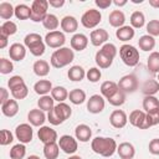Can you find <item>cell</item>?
Instances as JSON below:
<instances>
[{
	"label": "cell",
	"instance_id": "cell-32",
	"mask_svg": "<svg viewBox=\"0 0 159 159\" xmlns=\"http://www.w3.org/2000/svg\"><path fill=\"white\" fill-rule=\"evenodd\" d=\"M138 45H139V48L143 51H152L155 46V40L150 35H143L139 37Z\"/></svg>",
	"mask_w": 159,
	"mask_h": 159
},
{
	"label": "cell",
	"instance_id": "cell-2",
	"mask_svg": "<svg viewBox=\"0 0 159 159\" xmlns=\"http://www.w3.org/2000/svg\"><path fill=\"white\" fill-rule=\"evenodd\" d=\"M72 114V109L71 107L65 103L61 102L58 104H56L53 107V109H51L47 114V120L52 124V125H58L61 123H63L66 119H68Z\"/></svg>",
	"mask_w": 159,
	"mask_h": 159
},
{
	"label": "cell",
	"instance_id": "cell-11",
	"mask_svg": "<svg viewBox=\"0 0 159 159\" xmlns=\"http://www.w3.org/2000/svg\"><path fill=\"white\" fill-rule=\"evenodd\" d=\"M66 37L63 35V32L61 31H50L48 34H46L45 36V42L47 46L52 47V48H61V46L65 43Z\"/></svg>",
	"mask_w": 159,
	"mask_h": 159
},
{
	"label": "cell",
	"instance_id": "cell-44",
	"mask_svg": "<svg viewBox=\"0 0 159 159\" xmlns=\"http://www.w3.org/2000/svg\"><path fill=\"white\" fill-rule=\"evenodd\" d=\"M25 154H26V148L22 143H19L10 149V158L11 159H22L25 157Z\"/></svg>",
	"mask_w": 159,
	"mask_h": 159
},
{
	"label": "cell",
	"instance_id": "cell-17",
	"mask_svg": "<svg viewBox=\"0 0 159 159\" xmlns=\"http://www.w3.org/2000/svg\"><path fill=\"white\" fill-rule=\"evenodd\" d=\"M89 37H91V42L93 46H101V45L106 43L109 35L104 29H97V30H93L91 32Z\"/></svg>",
	"mask_w": 159,
	"mask_h": 159
},
{
	"label": "cell",
	"instance_id": "cell-22",
	"mask_svg": "<svg viewBox=\"0 0 159 159\" xmlns=\"http://www.w3.org/2000/svg\"><path fill=\"white\" fill-rule=\"evenodd\" d=\"M118 91H119L118 84H117L116 82H113V81H106V82H103V83L101 84V93H102V96H104L107 99L111 98L112 96H114Z\"/></svg>",
	"mask_w": 159,
	"mask_h": 159
},
{
	"label": "cell",
	"instance_id": "cell-18",
	"mask_svg": "<svg viewBox=\"0 0 159 159\" xmlns=\"http://www.w3.org/2000/svg\"><path fill=\"white\" fill-rule=\"evenodd\" d=\"M117 152L118 155L122 159H133L134 154H135V149L133 147V144L128 143V142H123L117 147Z\"/></svg>",
	"mask_w": 159,
	"mask_h": 159
},
{
	"label": "cell",
	"instance_id": "cell-49",
	"mask_svg": "<svg viewBox=\"0 0 159 159\" xmlns=\"http://www.w3.org/2000/svg\"><path fill=\"white\" fill-rule=\"evenodd\" d=\"M147 31L150 36H159V20H150L147 24Z\"/></svg>",
	"mask_w": 159,
	"mask_h": 159
},
{
	"label": "cell",
	"instance_id": "cell-13",
	"mask_svg": "<svg viewBox=\"0 0 159 159\" xmlns=\"http://www.w3.org/2000/svg\"><path fill=\"white\" fill-rule=\"evenodd\" d=\"M87 109L89 113L97 114L101 113L104 109V99L102 96L99 94H93L89 97L88 102H87Z\"/></svg>",
	"mask_w": 159,
	"mask_h": 159
},
{
	"label": "cell",
	"instance_id": "cell-59",
	"mask_svg": "<svg viewBox=\"0 0 159 159\" xmlns=\"http://www.w3.org/2000/svg\"><path fill=\"white\" fill-rule=\"evenodd\" d=\"M149 5L155 9H159V0H149Z\"/></svg>",
	"mask_w": 159,
	"mask_h": 159
},
{
	"label": "cell",
	"instance_id": "cell-55",
	"mask_svg": "<svg viewBox=\"0 0 159 159\" xmlns=\"http://www.w3.org/2000/svg\"><path fill=\"white\" fill-rule=\"evenodd\" d=\"M0 92H1V97H0V103L1 104H4L5 102H7L10 98H9V93H7V89L6 88H4V87H1L0 88Z\"/></svg>",
	"mask_w": 159,
	"mask_h": 159
},
{
	"label": "cell",
	"instance_id": "cell-53",
	"mask_svg": "<svg viewBox=\"0 0 159 159\" xmlns=\"http://www.w3.org/2000/svg\"><path fill=\"white\" fill-rule=\"evenodd\" d=\"M149 152L154 155H159V138H154L149 143Z\"/></svg>",
	"mask_w": 159,
	"mask_h": 159
},
{
	"label": "cell",
	"instance_id": "cell-7",
	"mask_svg": "<svg viewBox=\"0 0 159 159\" xmlns=\"http://www.w3.org/2000/svg\"><path fill=\"white\" fill-rule=\"evenodd\" d=\"M48 1L47 0H34L31 4V20L35 22L43 21L47 16Z\"/></svg>",
	"mask_w": 159,
	"mask_h": 159
},
{
	"label": "cell",
	"instance_id": "cell-56",
	"mask_svg": "<svg viewBox=\"0 0 159 159\" xmlns=\"http://www.w3.org/2000/svg\"><path fill=\"white\" fill-rule=\"evenodd\" d=\"M63 4H65V0H48V5L53 7H61L63 6Z\"/></svg>",
	"mask_w": 159,
	"mask_h": 159
},
{
	"label": "cell",
	"instance_id": "cell-34",
	"mask_svg": "<svg viewBox=\"0 0 159 159\" xmlns=\"http://www.w3.org/2000/svg\"><path fill=\"white\" fill-rule=\"evenodd\" d=\"M159 108V99L154 96H145L143 99V109L147 113H150Z\"/></svg>",
	"mask_w": 159,
	"mask_h": 159
},
{
	"label": "cell",
	"instance_id": "cell-15",
	"mask_svg": "<svg viewBox=\"0 0 159 159\" xmlns=\"http://www.w3.org/2000/svg\"><path fill=\"white\" fill-rule=\"evenodd\" d=\"M37 135H39V139L43 143V144H48V143H53L57 140V133L55 129L50 128V127H46V125H42L39 132H37Z\"/></svg>",
	"mask_w": 159,
	"mask_h": 159
},
{
	"label": "cell",
	"instance_id": "cell-26",
	"mask_svg": "<svg viewBox=\"0 0 159 159\" xmlns=\"http://www.w3.org/2000/svg\"><path fill=\"white\" fill-rule=\"evenodd\" d=\"M108 21H109L111 26L119 29L123 26V24L125 21V16L120 10H113L108 16Z\"/></svg>",
	"mask_w": 159,
	"mask_h": 159
},
{
	"label": "cell",
	"instance_id": "cell-30",
	"mask_svg": "<svg viewBox=\"0 0 159 159\" xmlns=\"http://www.w3.org/2000/svg\"><path fill=\"white\" fill-rule=\"evenodd\" d=\"M60 153V147L56 142L43 145V155L46 159H57Z\"/></svg>",
	"mask_w": 159,
	"mask_h": 159
},
{
	"label": "cell",
	"instance_id": "cell-46",
	"mask_svg": "<svg viewBox=\"0 0 159 159\" xmlns=\"http://www.w3.org/2000/svg\"><path fill=\"white\" fill-rule=\"evenodd\" d=\"M27 93H29V89H27V86L25 83H22V84L11 89V94L15 99H24L27 96Z\"/></svg>",
	"mask_w": 159,
	"mask_h": 159
},
{
	"label": "cell",
	"instance_id": "cell-48",
	"mask_svg": "<svg viewBox=\"0 0 159 159\" xmlns=\"http://www.w3.org/2000/svg\"><path fill=\"white\" fill-rule=\"evenodd\" d=\"M101 76H102L101 70H98L97 67H92V68H89V70L86 72V77H87V80H88L89 82H92V83L98 82V81L101 80Z\"/></svg>",
	"mask_w": 159,
	"mask_h": 159
},
{
	"label": "cell",
	"instance_id": "cell-16",
	"mask_svg": "<svg viewBox=\"0 0 159 159\" xmlns=\"http://www.w3.org/2000/svg\"><path fill=\"white\" fill-rule=\"evenodd\" d=\"M9 56L14 61H22L26 56V48L22 43H12L9 48Z\"/></svg>",
	"mask_w": 159,
	"mask_h": 159
},
{
	"label": "cell",
	"instance_id": "cell-58",
	"mask_svg": "<svg viewBox=\"0 0 159 159\" xmlns=\"http://www.w3.org/2000/svg\"><path fill=\"white\" fill-rule=\"evenodd\" d=\"M113 4L117 5V6H124L127 4V0H114Z\"/></svg>",
	"mask_w": 159,
	"mask_h": 159
},
{
	"label": "cell",
	"instance_id": "cell-23",
	"mask_svg": "<svg viewBox=\"0 0 159 159\" xmlns=\"http://www.w3.org/2000/svg\"><path fill=\"white\" fill-rule=\"evenodd\" d=\"M77 27H78V22L76 20V17H73V16L67 15L61 20V29L65 32H68V34L75 32L77 30Z\"/></svg>",
	"mask_w": 159,
	"mask_h": 159
},
{
	"label": "cell",
	"instance_id": "cell-38",
	"mask_svg": "<svg viewBox=\"0 0 159 159\" xmlns=\"http://www.w3.org/2000/svg\"><path fill=\"white\" fill-rule=\"evenodd\" d=\"M15 16L19 20H27L31 17V7L26 4H19L15 7Z\"/></svg>",
	"mask_w": 159,
	"mask_h": 159
},
{
	"label": "cell",
	"instance_id": "cell-61",
	"mask_svg": "<svg viewBox=\"0 0 159 159\" xmlns=\"http://www.w3.org/2000/svg\"><path fill=\"white\" fill-rule=\"evenodd\" d=\"M132 2H134V4H142L143 2V0H130Z\"/></svg>",
	"mask_w": 159,
	"mask_h": 159
},
{
	"label": "cell",
	"instance_id": "cell-3",
	"mask_svg": "<svg viewBox=\"0 0 159 159\" xmlns=\"http://www.w3.org/2000/svg\"><path fill=\"white\" fill-rule=\"evenodd\" d=\"M117 55V47L113 43H104L102 48L96 53V63L99 66V68H108L113 58Z\"/></svg>",
	"mask_w": 159,
	"mask_h": 159
},
{
	"label": "cell",
	"instance_id": "cell-21",
	"mask_svg": "<svg viewBox=\"0 0 159 159\" xmlns=\"http://www.w3.org/2000/svg\"><path fill=\"white\" fill-rule=\"evenodd\" d=\"M75 135H76V138H77L80 142L86 143V142H88V140L91 139V137H92V130H91V128H89L87 124H80V125H77L76 129H75Z\"/></svg>",
	"mask_w": 159,
	"mask_h": 159
},
{
	"label": "cell",
	"instance_id": "cell-41",
	"mask_svg": "<svg viewBox=\"0 0 159 159\" xmlns=\"http://www.w3.org/2000/svg\"><path fill=\"white\" fill-rule=\"evenodd\" d=\"M15 15V7H12V5L10 2H1L0 4V17L2 20H9L11 19V16Z\"/></svg>",
	"mask_w": 159,
	"mask_h": 159
},
{
	"label": "cell",
	"instance_id": "cell-20",
	"mask_svg": "<svg viewBox=\"0 0 159 159\" xmlns=\"http://www.w3.org/2000/svg\"><path fill=\"white\" fill-rule=\"evenodd\" d=\"M88 45V39L83 34H76L71 39V47L76 51H83Z\"/></svg>",
	"mask_w": 159,
	"mask_h": 159
},
{
	"label": "cell",
	"instance_id": "cell-1",
	"mask_svg": "<svg viewBox=\"0 0 159 159\" xmlns=\"http://www.w3.org/2000/svg\"><path fill=\"white\" fill-rule=\"evenodd\" d=\"M91 148L96 154L108 158V157H112L117 150V143L113 138L96 137L91 143Z\"/></svg>",
	"mask_w": 159,
	"mask_h": 159
},
{
	"label": "cell",
	"instance_id": "cell-60",
	"mask_svg": "<svg viewBox=\"0 0 159 159\" xmlns=\"http://www.w3.org/2000/svg\"><path fill=\"white\" fill-rule=\"evenodd\" d=\"M68 159H82L80 155H72V157H70Z\"/></svg>",
	"mask_w": 159,
	"mask_h": 159
},
{
	"label": "cell",
	"instance_id": "cell-63",
	"mask_svg": "<svg viewBox=\"0 0 159 159\" xmlns=\"http://www.w3.org/2000/svg\"><path fill=\"white\" fill-rule=\"evenodd\" d=\"M157 80H158V82H159V73H158V78H157Z\"/></svg>",
	"mask_w": 159,
	"mask_h": 159
},
{
	"label": "cell",
	"instance_id": "cell-29",
	"mask_svg": "<svg viewBox=\"0 0 159 159\" xmlns=\"http://www.w3.org/2000/svg\"><path fill=\"white\" fill-rule=\"evenodd\" d=\"M142 92L145 96H154L157 92H159V82L157 80H148L142 86Z\"/></svg>",
	"mask_w": 159,
	"mask_h": 159
},
{
	"label": "cell",
	"instance_id": "cell-12",
	"mask_svg": "<svg viewBox=\"0 0 159 159\" xmlns=\"http://www.w3.org/2000/svg\"><path fill=\"white\" fill-rule=\"evenodd\" d=\"M58 147L66 153V154H73L78 149L77 140L71 135H62L58 139Z\"/></svg>",
	"mask_w": 159,
	"mask_h": 159
},
{
	"label": "cell",
	"instance_id": "cell-39",
	"mask_svg": "<svg viewBox=\"0 0 159 159\" xmlns=\"http://www.w3.org/2000/svg\"><path fill=\"white\" fill-rule=\"evenodd\" d=\"M51 97H52L55 101H57L58 103H61V102H65V101L67 99L68 92H67V89H66L65 87L57 86V87L52 88V91H51Z\"/></svg>",
	"mask_w": 159,
	"mask_h": 159
},
{
	"label": "cell",
	"instance_id": "cell-24",
	"mask_svg": "<svg viewBox=\"0 0 159 159\" xmlns=\"http://www.w3.org/2000/svg\"><path fill=\"white\" fill-rule=\"evenodd\" d=\"M1 112L6 117H14L19 112V104L15 99H9L4 104H1Z\"/></svg>",
	"mask_w": 159,
	"mask_h": 159
},
{
	"label": "cell",
	"instance_id": "cell-6",
	"mask_svg": "<svg viewBox=\"0 0 159 159\" xmlns=\"http://www.w3.org/2000/svg\"><path fill=\"white\" fill-rule=\"evenodd\" d=\"M119 55L124 65L134 67L139 62V51L132 45H123L119 48Z\"/></svg>",
	"mask_w": 159,
	"mask_h": 159
},
{
	"label": "cell",
	"instance_id": "cell-51",
	"mask_svg": "<svg viewBox=\"0 0 159 159\" xmlns=\"http://www.w3.org/2000/svg\"><path fill=\"white\" fill-rule=\"evenodd\" d=\"M12 140H14V137H12L11 132L7 130V129H2L1 133H0V144L1 145H7V144L12 143Z\"/></svg>",
	"mask_w": 159,
	"mask_h": 159
},
{
	"label": "cell",
	"instance_id": "cell-5",
	"mask_svg": "<svg viewBox=\"0 0 159 159\" xmlns=\"http://www.w3.org/2000/svg\"><path fill=\"white\" fill-rule=\"evenodd\" d=\"M24 42L34 56H42L45 53V43L39 34H27L24 39Z\"/></svg>",
	"mask_w": 159,
	"mask_h": 159
},
{
	"label": "cell",
	"instance_id": "cell-10",
	"mask_svg": "<svg viewBox=\"0 0 159 159\" xmlns=\"http://www.w3.org/2000/svg\"><path fill=\"white\" fill-rule=\"evenodd\" d=\"M15 135L16 138L20 140V143L22 144H26V143H30L32 140V135H34V132H32V128L30 124L27 123H21L16 127L15 129Z\"/></svg>",
	"mask_w": 159,
	"mask_h": 159
},
{
	"label": "cell",
	"instance_id": "cell-42",
	"mask_svg": "<svg viewBox=\"0 0 159 159\" xmlns=\"http://www.w3.org/2000/svg\"><path fill=\"white\" fill-rule=\"evenodd\" d=\"M145 24V17L142 11H134L130 15V25L133 29H140Z\"/></svg>",
	"mask_w": 159,
	"mask_h": 159
},
{
	"label": "cell",
	"instance_id": "cell-45",
	"mask_svg": "<svg viewBox=\"0 0 159 159\" xmlns=\"http://www.w3.org/2000/svg\"><path fill=\"white\" fill-rule=\"evenodd\" d=\"M16 31H17L16 24L12 22V21H10V20H9V21H5V22L0 26V34L6 35L7 37L11 36V35H14V34H16Z\"/></svg>",
	"mask_w": 159,
	"mask_h": 159
},
{
	"label": "cell",
	"instance_id": "cell-54",
	"mask_svg": "<svg viewBox=\"0 0 159 159\" xmlns=\"http://www.w3.org/2000/svg\"><path fill=\"white\" fill-rule=\"evenodd\" d=\"M112 0H96L94 1V4L99 7V9H107V7H109L111 5H112Z\"/></svg>",
	"mask_w": 159,
	"mask_h": 159
},
{
	"label": "cell",
	"instance_id": "cell-33",
	"mask_svg": "<svg viewBox=\"0 0 159 159\" xmlns=\"http://www.w3.org/2000/svg\"><path fill=\"white\" fill-rule=\"evenodd\" d=\"M67 76H68V78H70L71 81L78 82V81H82V80L84 78V76H86V72H84L83 67H81V66L76 65V66H72V67L68 70V72H67Z\"/></svg>",
	"mask_w": 159,
	"mask_h": 159
},
{
	"label": "cell",
	"instance_id": "cell-62",
	"mask_svg": "<svg viewBox=\"0 0 159 159\" xmlns=\"http://www.w3.org/2000/svg\"><path fill=\"white\" fill-rule=\"evenodd\" d=\"M27 159H40V157H37V155H30Z\"/></svg>",
	"mask_w": 159,
	"mask_h": 159
},
{
	"label": "cell",
	"instance_id": "cell-43",
	"mask_svg": "<svg viewBox=\"0 0 159 159\" xmlns=\"http://www.w3.org/2000/svg\"><path fill=\"white\" fill-rule=\"evenodd\" d=\"M42 25H43V27L47 29V30L56 31V29H57L58 25H60V21H58V19H57L56 15H53V14H47V16L45 17V20L42 21Z\"/></svg>",
	"mask_w": 159,
	"mask_h": 159
},
{
	"label": "cell",
	"instance_id": "cell-36",
	"mask_svg": "<svg viewBox=\"0 0 159 159\" xmlns=\"http://www.w3.org/2000/svg\"><path fill=\"white\" fill-rule=\"evenodd\" d=\"M68 98L73 104H82L86 101V92L80 88H75L68 93Z\"/></svg>",
	"mask_w": 159,
	"mask_h": 159
},
{
	"label": "cell",
	"instance_id": "cell-37",
	"mask_svg": "<svg viewBox=\"0 0 159 159\" xmlns=\"http://www.w3.org/2000/svg\"><path fill=\"white\" fill-rule=\"evenodd\" d=\"M159 123V108L150 112V113H147L145 116V120H144V124L142 127V129H148L153 125H157Z\"/></svg>",
	"mask_w": 159,
	"mask_h": 159
},
{
	"label": "cell",
	"instance_id": "cell-9",
	"mask_svg": "<svg viewBox=\"0 0 159 159\" xmlns=\"http://www.w3.org/2000/svg\"><path fill=\"white\" fill-rule=\"evenodd\" d=\"M118 88L123 93H133L138 89V80L134 75H125L118 82Z\"/></svg>",
	"mask_w": 159,
	"mask_h": 159
},
{
	"label": "cell",
	"instance_id": "cell-40",
	"mask_svg": "<svg viewBox=\"0 0 159 159\" xmlns=\"http://www.w3.org/2000/svg\"><path fill=\"white\" fill-rule=\"evenodd\" d=\"M53 102H55V99L51 97V96H41L40 97V99L37 101V106H39V108L41 109V111H47V112H50L51 109H53V107H55V104H53Z\"/></svg>",
	"mask_w": 159,
	"mask_h": 159
},
{
	"label": "cell",
	"instance_id": "cell-25",
	"mask_svg": "<svg viewBox=\"0 0 159 159\" xmlns=\"http://www.w3.org/2000/svg\"><path fill=\"white\" fill-rule=\"evenodd\" d=\"M145 116L147 113H144L143 111H139V109H135L130 114H129V123L139 129H142L143 124H144V120H145Z\"/></svg>",
	"mask_w": 159,
	"mask_h": 159
},
{
	"label": "cell",
	"instance_id": "cell-35",
	"mask_svg": "<svg viewBox=\"0 0 159 159\" xmlns=\"http://www.w3.org/2000/svg\"><path fill=\"white\" fill-rule=\"evenodd\" d=\"M147 66H148V70L150 71V73H154V75L159 73V52L154 51L149 55Z\"/></svg>",
	"mask_w": 159,
	"mask_h": 159
},
{
	"label": "cell",
	"instance_id": "cell-14",
	"mask_svg": "<svg viewBox=\"0 0 159 159\" xmlns=\"http://www.w3.org/2000/svg\"><path fill=\"white\" fill-rule=\"evenodd\" d=\"M109 122H111L112 127L120 129V128H123V127L127 124L128 117H127V114H125L124 111H122V109H116V111H113V112L111 113V116H109Z\"/></svg>",
	"mask_w": 159,
	"mask_h": 159
},
{
	"label": "cell",
	"instance_id": "cell-28",
	"mask_svg": "<svg viewBox=\"0 0 159 159\" xmlns=\"http://www.w3.org/2000/svg\"><path fill=\"white\" fill-rule=\"evenodd\" d=\"M34 89L40 96H46L48 92L52 91V83L48 80H40L34 84Z\"/></svg>",
	"mask_w": 159,
	"mask_h": 159
},
{
	"label": "cell",
	"instance_id": "cell-50",
	"mask_svg": "<svg viewBox=\"0 0 159 159\" xmlns=\"http://www.w3.org/2000/svg\"><path fill=\"white\" fill-rule=\"evenodd\" d=\"M14 71V65L10 60L6 58H0V72L2 75H7Z\"/></svg>",
	"mask_w": 159,
	"mask_h": 159
},
{
	"label": "cell",
	"instance_id": "cell-47",
	"mask_svg": "<svg viewBox=\"0 0 159 159\" xmlns=\"http://www.w3.org/2000/svg\"><path fill=\"white\" fill-rule=\"evenodd\" d=\"M107 101H108L109 104H112V106H116V107L122 106V104L125 102V93H123V92L119 89L114 96H112V97L108 98Z\"/></svg>",
	"mask_w": 159,
	"mask_h": 159
},
{
	"label": "cell",
	"instance_id": "cell-52",
	"mask_svg": "<svg viewBox=\"0 0 159 159\" xmlns=\"http://www.w3.org/2000/svg\"><path fill=\"white\" fill-rule=\"evenodd\" d=\"M22 83H25V82H24V78H22L21 76H12V77L7 81V86H9L10 91H11L12 88H15V87L22 84Z\"/></svg>",
	"mask_w": 159,
	"mask_h": 159
},
{
	"label": "cell",
	"instance_id": "cell-57",
	"mask_svg": "<svg viewBox=\"0 0 159 159\" xmlns=\"http://www.w3.org/2000/svg\"><path fill=\"white\" fill-rule=\"evenodd\" d=\"M7 45V36L0 34V48H5Z\"/></svg>",
	"mask_w": 159,
	"mask_h": 159
},
{
	"label": "cell",
	"instance_id": "cell-19",
	"mask_svg": "<svg viewBox=\"0 0 159 159\" xmlns=\"http://www.w3.org/2000/svg\"><path fill=\"white\" fill-rule=\"evenodd\" d=\"M27 119L32 125L40 127L46 120V116H45L43 111H41V109H31L27 114Z\"/></svg>",
	"mask_w": 159,
	"mask_h": 159
},
{
	"label": "cell",
	"instance_id": "cell-8",
	"mask_svg": "<svg viewBox=\"0 0 159 159\" xmlns=\"http://www.w3.org/2000/svg\"><path fill=\"white\" fill-rule=\"evenodd\" d=\"M101 19H102V15L99 12V10H96V9H89L87 10L82 17H81V24L86 27V29H93L96 27L99 22H101Z\"/></svg>",
	"mask_w": 159,
	"mask_h": 159
},
{
	"label": "cell",
	"instance_id": "cell-4",
	"mask_svg": "<svg viewBox=\"0 0 159 159\" xmlns=\"http://www.w3.org/2000/svg\"><path fill=\"white\" fill-rule=\"evenodd\" d=\"M75 58V53L68 47H61L51 55V65L55 68H62L70 65Z\"/></svg>",
	"mask_w": 159,
	"mask_h": 159
},
{
	"label": "cell",
	"instance_id": "cell-27",
	"mask_svg": "<svg viewBox=\"0 0 159 159\" xmlns=\"http://www.w3.org/2000/svg\"><path fill=\"white\" fill-rule=\"evenodd\" d=\"M32 70H34L35 75H37L39 77H43V76H47L48 75V72H50V65L45 60H37L34 63Z\"/></svg>",
	"mask_w": 159,
	"mask_h": 159
},
{
	"label": "cell",
	"instance_id": "cell-31",
	"mask_svg": "<svg viewBox=\"0 0 159 159\" xmlns=\"http://www.w3.org/2000/svg\"><path fill=\"white\" fill-rule=\"evenodd\" d=\"M116 36L120 41H129L134 37V29L132 26H122L116 31Z\"/></svg>",
	"mask_w": 159,
	"mask_h": 159
}]
</instances>
